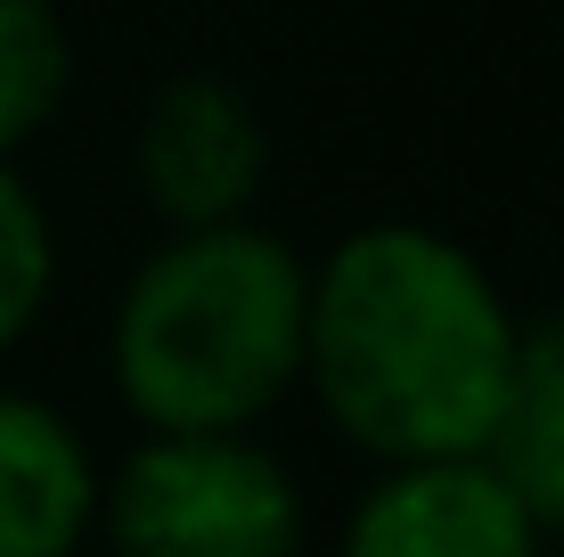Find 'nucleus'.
Instances as JSON below:
<instances>
[{
  "label": "nucleus",
  "mask_w": 564,
  "mask_h": 557,
  "mask_svg": "<svg viewBox=\"0 0 564 557\" xmlns=\"http://www.w3.org/2000/svg\"><path fill=\"white\" fill-rule=\"evenodd\" d=\"M523 312L451 229L360 222L311 263L303 394L360 459L482 451Z\"/></svg>",
  "instance_id": "1"
},
{
  "label": "nucleus",
  "mask_w": 564,
  "mask_h": 557,
  "mask_svg": "<svg viewBox=\"0 0 564 557\" xmlns=\"http://www.w3.org/2000/svg\"><path fill=\"white\" fill-rule=\"evenodd\" d=\"M311 255L262 222L164 229L115 287L107 394L140 435H262L303 394Z\"/></svg>",
  "instance_id": "2"
},
{
  "label": "nucleus",
  "mask_w": 564,
  "mask_h": 557,
  "mask_svg": "<svg viewBox=\"0 0 564 557\" xmlns=\"http://www.w3.org/2000/svg\"><path fill=\"white\" fill-rule=\"evenodd\" d=\"M115 557H303L311 492L262 435H131L99 459V533Z\"/></svg>",
  "instance_id": "3"
},
{
  "label": "nucleus",
  "mask_w": 564,
  "mask_h": 557,
  "mask_svg": "<svg viewBox=\"0 0 564 557\" xmlns=\"http://www.w3.org/2000/svg\"><path fill=\"white\" fill-rule=\"evenodd\" d=\"M270 124L246 99V83L205 66H181L148 90L140 124H131V181L140 205L164 229H213V222H254L270 189Z\"/></svg>",
  "instance_id": "4"
},
{
  "label": "nucleus",
  "mask_w": 564,
  "mask_h": 557,
  "mask_svg": "<svg viewBox=\"0 0 564 557\" xmlns=\"http://www.w3.org/2000/svg\"><path fill=\"white\" fill-rule=\"evenodd\" d=\"M336 557H549L532 508L499 484L482 451L393 459L352 492Z\"/></svg>",
  "instance_id": "5"
},
{
  "label": "nucleus",
  "mask_w": 564,
  "mask_h": 557,
  "mask_svg": "<svg viewBox=\"0 0 564 557\" xmlns=\"http://www.w3.org/2000/svg\"><path fill=\"white\" fill-rule=\"evenodd\" d=\"M99 533V451L33 386H0V557H83Z\"/></svg>",
  "instance_id": "6"
},
{
  "label": "nucleus",
  "mask_w": 564,
  "mask_h": 557,
  "mask_svg": "<svg viewBox=\"0 0 564 557\" xmlns=\"http://www.w3.org/2000/svg\"><path fill=\"white\" fill-rule=\"evenodd\" d=\"M482 459L532 508V525L564 542V303L516 329V369H508L491 435H482Z\"/></svg>",
  "instance_id": "7"
},
{
  "label": "nucleus",
  "mask_w": 564,
  "mask_h": 557,
  "mask_svg": "<svg viewBox=\"0 0 564 557\" xmlns=\"http://www.w3.org/2000/svg\"><path fill=\"white\" fill-rule=\"evenodd\" d=\"M74 99V25L57 0H0V157H25Z\"/></svg>",
  "instance_id": "8"
},
{
  "label": "nucleus",
  "mask_w": 564,
  "mask_h": 557,
  "mask_svg": "<svg viewBox=\"0 0 564 557\" xmlns=\"http://www.w3.org/2000/svg\"><path fill=\"white\" fill-rule=\"evenodd\" d=\"M57 303V222L25 164L0 157V361L17 353Z\"/></svg>",
  "instance_id": "9"
}]
</instances>
